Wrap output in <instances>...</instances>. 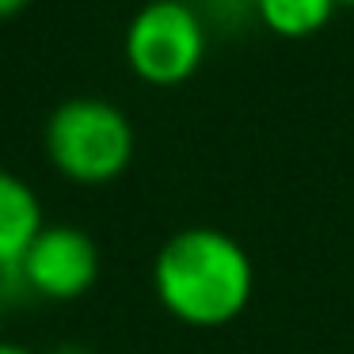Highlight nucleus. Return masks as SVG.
<instances>
[{
	"instance_id": "obj_1",
	"label": "nucleus",
	"mask_w": 354,
	"mask_h": 354,
	"mask_svg": "<svg viewBox=\"0 0 354 354\" xmlns=\"http://www.w3.org/2000/svg\"><path fill=\"white\" fill-rule=\"evenodd\" d=\"M153 293L164 313L187 328H225L252 305V255L214 225L179 229L153 259Z\"/></svg>"
},
{
	"instance_id": "obj_2",
	"label": "nucleus",
	"mask_w": 354,
	"mask_h": 354,
	"mask_svg": "<svg viewBox=\"0 0 354 354\" xmlns=\"http://www.w3.org/2000/svg\"><path fill=\"white\" fill-rule=\"evenodd\" d=\"M42 145H46V160L65 179L100 187L130 168L138 133L118 103L100 95H73L50 111Z\"/></svg>"
},
{
	"instance_id": "obj_3",
	"label": "nucleus",
	"mask_w": 354,
	"mask_h": 354,
	"mask_svg": "<svg viewBox=\"0 0 354 354\" xmlns=\"http://www.w3.org/2000/svg\"><path fill=\"white\" fill-rule=\"evenodd\" d=\"M206 24L191 0H149L133 12L122 35V54L133 77L156 88H176L198 73L206 57Z\"/></svg>"
},
{
	"instance_id": "obj_4",
	"label": "nucleus",
	"mask_w": 354,
	"mask_h": 354,
	"mask_svg": "<svg viewBox=\"0 0 354 354\" xmlns=\"http://www.w3.org/2000/svg\"><path fill=\"white\" fill-rule=\"evenodd\" d=\"M12 274L42 301H77L100 278V244L77 225H42Z\"/></svg>"
},
{
	"instance_id": "obj_5",
	"label": "nucleus",
	"mask_w": 354,
	"mask_h": 354,
	"mask_svg": "<svg viewBox=\"0 0 354 354\" xmlns=\"http://www.w3.org/2000/svg\"><path fill=\"white\" fill-rule=\"evenodd\" d=\"M42 202L27 179L0 168V274H12L27 255L31 240L42 232Z\"/></svg>"
},
{
	"instance_id": "obj_6",
	"label": "nucleus",
	"mask_w": 354,
	"mask_h": 354,
	"mask_svg": "<svg viewBox=\"0 0 354 354\" xmlns=\"http://www.w3.org/2000/svg\"><path fill=\"white\" fill-rule=\"evenodd\" d=\"M255 16L278 39H308L335 16V0H255Z\"/></svg>"
},
{
	"instance_id": "obj_7",
	"label": "nucleus",
	"mask_w": 354,
	"mask_h": 354,
	"mask_svg": "<svg viewBox=\"0 0 354 354\" xmlns=\"http://www.w3.org/2000/svg\"><path fill=\"white\" fill-rule=\"evenodd\" d=\"M194 4V12L202 16V24H206V31L209 27H217V31H236V27H244V24H252V19H259L255 16V0H191Z\"/></svg>"
},
{
	"instance_id": "obj_8",
	"label": "nucleus",
	"mask_w": 354,
	"mask_h": 354,
	"mask_svg": "<svg viewBox=\"0 0 354 354\" xmlns=\"http://www.w3.org/2000/svg\"><path fill=\"white\" fill-rule=\"evenodd\" d=\"M31 0H0V19H12V16H19V12L27 8Z\"/></svg>"
},
{
	"instance_id": "obj_9",
	"label": "nucleus",
	"mask_w": 354,
	"mask_h": 354,
	"mask_svg": "<svg viewBox=\"0 0 354 354\" xmlns=\"http://www.w3.org/2000/svg\"><path fill=\"white\" fill-rule=\"evenodd\" d=\"M0 354H39V351H31L24 343H12V339H0Z\"/></svg>"
},
{
	"instance_id": "obj_10",
	"label": "nucleus",
	"mask_w": 354,
	"mask_h": 354,
	"mask_svg": "<svg viewBox=\"0 0 354 354\" xmlns=\"http://www.w3.org/2000/svg\"><path fill=\"white\" fill-rule=\"evenodd\" d=\"M4 305H8V282L0 274V320H4Z\"/></svg>"
},
{
	"instance_id": "obj_11",
	"label": "nucleus",
	"mask_w": 354,
	"mask_h": 354,
	"mask_svg": "<svg viewBox=\"0 0 354 354\" xmlns=\"http://www.w3.org/2000/svg\"><path fill=\"white\" fill-rule=\"evenodd\" d=\"M57 354H84L80 346H65V351H57Z\"/></svg>"
},
{
	"instance_id": "obj_12",
	"label": "nucleus",
	"mask_w": 354,
	"mask_h": 354,
	"mask_svg": "<svg viewBox=\"0 0 354 354\" xmlns=\"http://www.w3.org/2000/svg\"><path fill=\"white\" fill-rule=\"evenodd\" d=\"M335 8H354V0H335Z\"/></svg>"
}]
</instances>
